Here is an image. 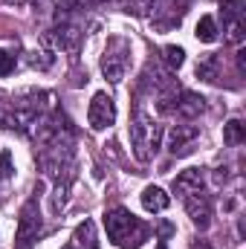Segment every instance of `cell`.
<instances>
[{
  "instance_id": "1",
  "label": "cell",
  "mask_w": 246,
  "mask_h": 249,
  "mask_svg": "<svg viewBox=\"0 0 246 249\" xmlns=\"http://www.w3.org/2000/svg\"><path fill=\"white\" fill-rule=\"evenodd\" d=\"M105 229H107V238L122 249H139L151 235V229L122 206H116L105 214Z\"/></svg>"
},
{
  "instance_id": "2",
  "label": "cell",
  "mask_w": 246,
  "mask_h": 249,
  "mask_svg": "<svg viewBox=\"0 0 246 249\" xmlns=\"http://www.w3.org/2000/svg\"><path fill=\"white\" fill-rule=\"evenodd\" d=\"M159 139H162V124L148 122L142 113H136V119L130 124V148L139 162H148L159 151Z\"/></svg>"
},
{
  "instance_id": "3",
  "label": "cell",
  "mask_w": 246,
  "mask_h": 249,
  "mask_svg": "<svg viewBox=\"0 0 246 249\" xmlns=\"http://www.w3.org/2000/svg\"><path fill=\"white\" fill-rule=\"evenodd\" d=\"M127 55H130V47L124 44L122 38H113V41L107 44L105 55H102V72H105V78L122 81L124 72H127V64H130Z\"/></svg>"
},
{
  "instance_id": "4",
  "label": "cell",
  "mask_w": 246,
  "mask_h": 249,
  "mask_svg": "<svg viewBox=\"0 0 246 249\" xmlns=\"http://www.w3.org/2000/svg\"><path fill=\"white\" fill-rule=\"evenodd\" d=\"M220 18H223V26L229 32V41L232 44H241L244 41V29H246L244 0H220Z\"/></svg>"
},
{
  "instance_id": "5",
  "label": "cell",
  "mask_w": 246,
  "mask_h": 249,
  "mask_svg": "<svg viewBox=\"0 0 246 249\" xmlns=\"http://www.w3.org/2000/svg\"><path fill=\"white\" fill-rule=\"evenodd\" d=\"M87 122L93 130H105L116 122V102L107 93H96L90 107H87Z\"/></svg>"
},
{
  "instance_id": "6",
  "label": "cell",
  "mask_w": 246,
  "mask_h": 249,
  "mask_svg": "<svg viewBox=\"0 0 246 249\" xmlns=\"http://www.w3.org/2000/svg\"><path fill=\"white\" fill-rule=\"evenodd\" d=\"M197 136H200V127H197V124H174L171 133H168V151H171L174 157L191 154Z\"/></svg>"
},
{
  "instance_id": "7",
  "label": "cell",
  "mask_w": 246,
  "mask_h": 249,
  "mask_svg": "<svg viewBox=\"0 0 246 249\" xmlns=\"http://www.w3.org/2000/svg\"><path fill=\"white\" fill-rule=\"evenodd\" d=\"M185 212H188V217H191V223L197 229H209L211 226V200L203 191L185 197Z\"/></svg>"
},
{
  "instance_id": "8",
  "label": "cell",
  "mask_w": 246,
  "mask_h": 249,
  "mask_svg": "<svg viewBox=\"0 0 246 249\" xmlns=\"http://www.w3.org/2000/svg\"><path fill=\"white\" fill-rule=\"evenodd\" d=\"M38 229H41V217L35 212V203H26L18 223V249H29V244L38 238Z\"/></svg>"
},
{
  "instance_id": "9",
  "label": "cell",
  "mask_w": 246,
  "mask_h": 249,
  "mask_svg": "<svg viewBox=\"0 0 246 249\" xmlns=\"http://www.w3.org/2000/svg\"><path fill=\"white\" fill-rule=\"evenodd\" d=\"M197 191H203V171L200 168H185L174 177V194L188 197V194H197Z\"/></svg>"
},
{
  "instance_id": "10",
  "label": "cell",
  "mask_w": 246,
  "mask_h": 249,
  "mask_svg": "<svg viewBox=\"0 0 246 249\" xmlns=\"http://www.w3.org/2000/svg\"><path fill=\"white\" fill-rule=\"evenodd\" d=\"M72 241H75V249H99L96 223H93V220L78 223V226H75V232H72Z\"/></svg>"
},
{
  "instance_id": "11",
  "label": "cell",
  "mask_w": 246,
  "mask_h": 249,
  "mask_svg": "<svg viewBox=\"0 0 246 249\" xmlns=\"http://www.w3.org/2000/svg\"><path fill=\"white\" fill-rule=\"evenodd\" d=\"M168 203H171V197H168L159 186H148L142 191V206H145V212H165Z\"/></svg>"
},
{
  "instance_id": "12",
  "label": "cell",
  "mask_w": 246,
  "mask_h": 249,
  "mask_svg": "<svg viewBox=\"0 0 246 249\" xmlns=\"http://www.w3.org/2000/svg\"><path fill=\"white\" fill-rule=\"evenodd\" d=\"M194 35H197V41H203V44H214V41H217V23H214V18H211V15H203Z\"/></svg>"
},
{
  "instance_id": "13",
  "label": "cell",
  "mask_w": 246,
  "mask_h": 249,
  "mask_svg": "<svg viewBox=\"0 0 246 249\" xmlns=\"http://www.w3.org/2000/svg\"><path fill=\"white\" fill-rule=\"evenodd\" d=\"M223 142L226 145H244L246 142V124L238 122V119L226 122V127H223Z\"/></svg>"
},
{
  "instance_id": "14",
  "label": "cell",
  "mask_w": 246,
  "mask_h": 249,
  "mask_svg": "<svg viewBox=\"0 0 246 249\" xmlns=\"http://www.w3.org/2000/svg\"><path fill=\"white\" fill-rule=\"evenodd\" d=\"M217 67H220V55H209L206 61L197 64V75H200L203 81H211V84H214V81L220 78V75H217Z\"/></svg>"
},
{
  "instance_id": "15",
  "label": "cell",
  "mask_w": 246,
  "mask_h": 249,
  "mask_svg": "<svg viewBox=\"0 0 246 249\" xmlns=\"http://www.w3.org/2000/svg\"><path fill=\"white\" fill-rule=\"evenodd\" d=\"M162 58H165V64L171 67V70H180L183 67V61H185V53H183V47H165L162 50Z\"/></svg>"
},
{
  "instance_id": "16",
  "label": "cell",
  "mask_w": 246,
  "mask_h": 249,
  "mask_svg": "<svg viewBox=\"0 0 246 249\" xmlns=\"http://www.w3.org/2000/svg\"><path fill=\"white\" fill-rule=\"evenodd\" d=\"M12 70H15V55H9L6 50H0V78L9 75Z\"/></svg>"
},
{
  "instance_id": "17",
  "label": "cell",
  "mask_w": 246,
  "mask_h": 249,
  "mask_svg": "<svg viewBox=\"0 0 246 249\" xmlns=\"http://www.w3.org/2000/svg\"><path fill=\"white\" fill-rule=\"evenodd\" d=\"M12 177V154L3 151L0 154V180H9Z\"/></svg>"
},
{
  "instance_id": "18",
  "label": "cell",
  "mask_w": 246,
  "mask_h": 249,
  "mask_svg": "<svg viewBox=\"0 0 246 249\" xmlns=\"http://www.w3.org/2000/svg\"><path fill=\"white\" fill-rule=\"evenodd\" d=\"M0 127H20V119L9 110H0Z\"/></svg>"
},
{
  "instance_id": "19",
  "label": "cell",
  "mask_w": 246,
  "mask_h": 249,
  "mask_svg": "<svg viewBox=\"0 0 246 249\" xmlns=\"http://www.w3.org/2000/svg\"><path fill=\"white\" fill-rule=\"evenodd\" d=\"M78 3H81V0H61V6H58V9H64V12H72V9H78Z\"/></svg>"
},
{
  "instance_id": "20",
  "label": "cell",
  "mask_w": 246,
  "mask_h": 249,
  "mask_svg": "<svg viewBox=\"0 0 246 249\" xmlns=\"http://www.w3.org/2000/svg\"><path fill=\"white\" fill-rule=\"evenodd\" d=\"M6 3H15V6H20V3H26V0H6Z\"/></svg>"
},
{
  "instance_id": "21",
  "label": "cell",
  "mask_w": 246,
  "mask_h": 249,
  "mask_svg": "<svg viewBox=\"0 0 246 249\" xmlns=\"http://www.w3.org/2000/svg\"><path fill=\"white\" fill-rule=\"evenodd\" d=\"M194 249H211V247L209 244H200V247H194Z\"/></svg>"
},
{
  "instance_id": "22",
  "label": "cell",
  "mask_w": 246,
  "mask_h": 249,
  "mask_svg": "<svg viewBox=\"0 0 246 249\" xmlns=\"http://www.w3.org/2000/svg\"><path fill=\"white\" fill-rule=\"evenodd\" d=\"M157 249H168V247H165V244H159V247H157Z\"/></svg>"
},
{
  "instance_id": "23",
  "label": "cell",
  "mask_w": 246,
  "mask_h": 249,
  "mask_svg": "<svg viewBox=\"0 0 246 249\" xmlns=\"http://www.w3.org/2000/svg\"><path fill=\"white\" fill-rule=\"evenodd\" d=\"M64 249H75V247H64Z\"/></svg>"
}]
</instances>
